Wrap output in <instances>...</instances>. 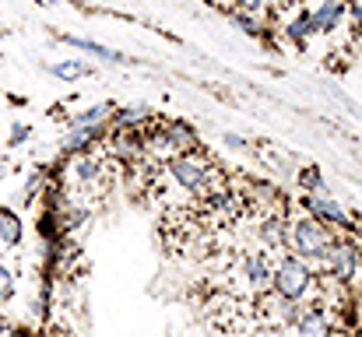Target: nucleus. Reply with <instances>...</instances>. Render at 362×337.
Instances as JSON below:
<instances>
[{
  "label": "nucleus",
  "mask_w": 362,
  "mask_h": 337,
  "mask_svg": "<svg viewBox=\"0 0 362 337\" xmlns=\"http://www.w3.org/2000/svg\"><path fill=\"white\" fill-rule=\"evenodd\" d=\"M226 183H229V176L222 172V165L204 148H194V151L173 158L169 165H162L151 176L148 197H155L162 204V211L187 208V211L197 215V208L208 197H215L218 190H226Z\"/></svg>",
  "instance_id": "nucleus-1"
},
{
  "label": "nucleus",
  "mask_w": 362,
  "mask_h": 337,
  "mask_svg": "<svg viewBox=\"0 0 362 337\" xmlns=\"http://www.w3.org/2000/svg\"><path fill=\"white\" fill-rule=\"evenodd\" d=\"M194 148H201V141H197L190 123H183V119H158L155 116L148 123V130H144V144H141V158L137 162L158 172L162 165H169L173 158H180V155H187Z\"/></svg>",
  "instance_id": "nucleus-2"
},
{
  "label": "nucleus",
  "mask_w": 362,
  "mask_h": 337,
  "mask_svg": "<svg viewBox=\"0 0 362 337\" xmlns=\"http://www.w3.org/2000/svg\"><path fill=\"white\" fill-rule=\"evenodd\" d=\"M334 239H338L334 228H327L324 222L310 218L306 211H292V208H288V215H285V253L306 260V264L317 271Z\"/></svg>",
  "instance_id": "nucleus-3"
},
{
  "label": "nucleus",
  "mask_w": 362,
  "mask_h": 337,
  "mask_svg": "<svg viewBox=\"0 0 362 337\" xmlns=\"http://www.w3.org/2000/svg\"><path fill=\"white\" fill-rule=\"evenodd\" d=\"M271 292H278L288 302H313V295H317V271L306 260H299L292 253H281V256H274Z\"/></svg>",
  "instance_id": "nucleus-4"
},
{
  "label": "nucleus",
  "mask_w": 362,
  "mask_h": 337,
  "mask_svg": "<svg viewBox=\"0 0 362 337\" xmlns=\"http://www.w3.org/2000/svg\"><path fill=\"white\" fill-rule=\"evenodd\" d=\"M359 271H362V239L359 235H338V239L331 242L327 256H324L320 267H317V274L334 278V281L345 285V288L359 278Z\"/></svg>",
  "instance_id": "nucleus-5"
},
{
  "label": "nucleus",
  "mask_w": 362,
  "mask_h": 337,
  "mask_svg": "<svg viewBox=\"0 0 362 337\" xmlns=\"http://www.w3.org/2000/svg\"><path fill=\"white\" fill-rule=\"evenodd\" d=\"M299 211H306L310 218L324 222L327 228H334L338 235H356L362 225H356V218L345 211V204L338 197H331L327 190H313V194H299Z\"/></svg>",
  "instance_id": "nucleus-6"
},
{
  "label": "nucleus",
  "mask_w": 362,
  "mask_h": 337,
  "mask_svg": "<svg viewBox=\"0 0 362 337\" xmlns=\"http://www.w3.org/2000/svg\"><path fill=\"white\" fill-rule=\"evenodd\" d=\"M303 7L310 11L313 35H334L349 21V4L345 0H313V4H303Z\"/></svg>",
  "instance_id": "nucleus-7"
},
{
  "label": "nucleus",
  "mask_w": 362,
  "mask_h": 337,
  "mask_svg": "<svg viewBox=\"0 0 362 337\" xmlns=\"http://www.w3.org/2000/svg\"><path fill=\"white\" fill-rule=\"evenodd\" d=\"M334 327H341L338 313H331V309H327V306H320V302H310V306H306V313L292 324L288 337H331Z\"/></svg>",
  "instance_id": "nucleus-8"
},
{
  "label": "nucleus",
  "mask_w": 362,
  "mask_h": 337,
  "mask_svg": "<svg viewBox=\"0 0 362 337\" xmlns=\"http://www.w3.org/2000/svg\"><path fill=\"white\" fill-rule=\"evenodd\" d=\"M281 35H285L292 46L306 49V42L313 39V21H310V11H306L303 4H292V7H288V18H285V25H281Z\"/></svg>",
  "instance_id": "nucleus-9"
},
{
  "label": "nucleus",
  "mask_w": 362,
  "mask_h": 337,
  "mask_svg": "<svg viewBox=\"0 0 362 337\" xmlns=\"http://www.w3.org/2000/svg\"><path fill=\"white\" fill-rule=\"evenodd\" d=\"M113 102H95V106H88V110L74 112L67 123H71V130H106L110 126V119H113Z\"/></svg>",
  "instance_id": "nucleus-10"
},
{
  "label": "nucleus",
  "mask_w": 362,
  "mask_h": 337,
  "mask_svg": "<svg viewBox=\"0 0 362 337\" xmlns=\"http://www.w3.org/2000/svg\"><path fill=\"white\" fill-rule=\"evenodd\" d=\"M67 46H74V49H81V53H92V57H99L103 64H113V67H127L130 64V57H123L117 49H110V46H103V42H92V39H78V35H60Z\"/></svg>",
  "instance_id": "nucleus-11"
},
{
  "label": "nucleus",
  "mask_w": 362,
  "mask_h": 337,
  "mask_svg": "<svg viewBox=\"0 0 362 337\" xmlns=\"http://www.w3.org/2000/svg\"><path fill=\"white\" fill-rule=\"evenodd\" d=\"M151 119H155V112L148 106H123V110H113L110 126H148Z\"/></svg>",
  "instance_id": "nucleus-12"
},
{
  "label": "nucleus",
  "mask_w": 362,
  "mask_h": 337,
  "mask_svg": "<svg viewBox=\"0 0 362 337\" xmlns=\"http://www.w3.org/2000/svg\"><path fill=\"white\" fill-rule=\"evenodd\" d=\"M21 235H25V228H21L18 211H11V208H0V242L14 249V246H21Z\"/></svg>",
  "instance_id": "nucleus-13"
},
{
  "label": "nucleus",
  "mask_w": 362,
  "mask_h": 337,
  "mask_svg": "<svg viewBox=\"0 0 362 337\" xmlns=\"http://www.w3.org/2000/svg\"><path fill=\"white\" fill-rule=\"evenodd\" d=\"M57 78H64V81H74V78H85V74H92V67L85 64V60H64V64H53L49 67Z\"/></svg>",
  "instance_id": "nucleus-14"
},
{
  "label": "nucleus",
  "mask_w": 362,
  "mask_h": 337,
  "mask_svg": "<svg viewBox=\"0 0 362 337\" xmlns=\"http://www.w3.org/2000/svg\"><path fill=\"white\" fill-rule=\"evenodd\" d=\"M18 292V281H14V271L11 267H0V302H11Z\"/></svg>",
  "instance_id": "nucleus-15"
},
{
  "label": "nucleus",
  "mask_w": 362,
  "mask_h": 337,
  "mask_svg": "<svg viewBox=\"0 0 362 337\" xmlns=\"http://www.w3.org/2000/svg\"><path fill=\"white\" fill-rule=\"evenodd\" d=\"M349 295H352V324L359 327L362 324V271H359V278L349 285Z\"/></svg>",
  "instance_id": "nucleus-16"
},
{
  "label": "nucleus",
  "mask_w": 362,
  "mask_h": 337,
  "mask_svg": "<svg viewBox=\"0 0 362 337\" xmlns=\"http://www.w3.org/2000/svg\"><path fill=\"white\" fill-rule=\"evenodd\" d=\"M313 190H324V179H320L317 169H306V172L299 176V194H313Z\"/></svg>",
  "instance_id": "nucleus-17"
},
{
  "label": "nucleus",
  "mask_w": 362,
  "mask_h": 337,
  "mask_svg": "<svg viewBox=\"0 0 362 337\" xmlns=\"http://www.w3.org/2000/svg\"><path fill=\"white\" fill-rule=\"evenodd\" d=\"M28 137H32V126H25V123H14V126H11V137H7V144H14V148H18V144H25Z\"/></svg>",
  "instance_id": "nucleus-18"
},
{
  "label": "nucleus",
  "mask_w": 362,
  "mask_h": 337,
  "mask_svg": "<svg viewBox=\"0 0 362 337\" xmlns=\"http://www.w3.org/2000/svg\"><path fill=\"white\" fill-rule=\"evenodd\" d=\"M349 4V18H352V28L362 32V0H345Z\"/></svg>",
  "instance_id": "nucleus-19"
},
{
  "label": "nucleus",
  "mask_w": 362,
  "mask_h": 337,
  "mask_svg": "<svg viewBox=\"0 0 362 337\" xmlns=\"http://www.w3.org/2000/svg\"><path fill=\"white\" fill-rule=\"evenodd\" d=\"M267 7H271V14H278L281 7H292V0H267Z\"/></svg>",
  "instance_id": "nucleus-20"
},
{
  "label": "nucleus",
  "mask_w": 362,
  "mask_h": 337,
  "mask_svg": "<svg viewBox=\"0 0 362 337\" xmlns=\"http://www.w3.org/2000/svg\"><path fill=\"white\" fill-rule=\"evenodd\" d=\"M0 337H25L18 327H0Z\"/></svg>",
  "instance_id": "nucleus-21"
},
{
  "label": "nucleus",
  "mask_w": 362,
  "mask_h": 337,
  "mask_svg": "<svg viewBox=\"0 0 362 337\" xmlns=\"http://www.w3.org/2000/svg\"><path fill=\"white\" fill-rule=\"evenodd\" d=\"M211 4H215V0H211ZM218 4H233V0H218Z\"/></svg>",
  "instance_id": "nucleus-22"
},
{
  "label": "nucleus",
  "mask_w": 362,
  "mask_h": 337,
  "mask_svg": "<svg viewBox=\"0 0 362 337\" xmlns=\"http://www.w3.org/2000/svg\"><path fill=\"white\" fill-rule=\"evenodd\" d=\"M35 4H49V0H35Z\"/></svg>",
  "instance_id": "nucleus-23"
}]
</instances>
